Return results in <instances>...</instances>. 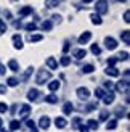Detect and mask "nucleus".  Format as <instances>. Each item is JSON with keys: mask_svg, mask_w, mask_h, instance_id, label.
I'll list each match as a JSON object with an SVG mask.
<instances>
[{"mask_svg": "<svg viewBox=\"0 0 130 132\" xmlns=\"http://www.w3.org/2000/svg\"><path fill=\"white\" fill-rule=\"evenodd\" d=\"M50 79V71H45V69H40L39 71V74H37V79H35V82L39 85H43L45 82H47Z\"/></svg>", "mask_w": 130, "mask_h": 132, "instance_id": "obj_1", "label": "nucleus"}, {"mask_svg": "<svg viewBox=\"0 0 130 132\" xmlns=\"http://www.w3.org/2000/svg\"><path fill=\"white\" fill-rule=\"evenodd\" d=\"M95 8H96V15H105V13H108V0H98Z\"/></svg>", "mask_w": 130, "mask_h": 132, "instance_id": "obj_2", "label": "nucleus"}, {"mask_svg": "<svg viewBox=\"0 0 130 132\" xmlns=\"http://www.w3.org/2000/svg\"><path fill=\"white\" fill-rule=\"evenodd\" d=\"M40 92H39L37 89H31L29 92H27V98H29V100L31 102H39V100H40Z\"/></svg>", "mask_w": 130, "mask_h": 132, "instance_id": "obj_3", "label": "nucleus"}, {"mask_svg": "<svg viewBox=\"0 0 130 132\" xmlns=\"http://www.w3.org/2000/svg\"><path fill=\"white\" fill-rule=\"evenodd\" d=\"M77 97H79L80 100H88L90 90H88L87 87H79V89H77Z\"/></svg>", "mask_w": 130, "mask_h": 132, "instance_id": "obj_4", "label": "nucleus"}, {"mask_svg": "<svg viewBox=\"0 0 130 132\" xmlns=\"http://www.w3.org/2000/svg\"><path fill=\"white\" fill-rule=\"evenodd\" d=\"M105 45H106L108 50H114L116 47H117V40H116V39H113V37H106V39H105Z\"/></svg>", "mask_w": 130, "mask_h": 132, "instance_id": "obj_5", "label": "nucleus"}, {"mask_svg": "<svg viewBox=\"0 0 130 132\" xmlns=\"http://www.w3.org/2000/svg\"><path fill=\"white\" fill-rule=\"evenodd\" d=\"M116 90L128 94V81H120V82H117V85H116Z\"/></svg>", "mask_w": 130, "mask_h": 132, "instance_id": "obj_6", "label": "nucleus"}, {"mask_svg": "<svg viewBox=\"0 0 130 132\" xmlns=\"http://www.w3.org/2000/svg\"><path fill=\"white\" fill-rule=\"evenodd\" d=\"M31 106L29 105H23L21 106V110H19V118H21V119H24V118H27L29 116V113H31Z\"/></svg>", "mask_w": 130, "mask_h": 132, "instance_id": "obj_7", "label": "nucleus"}, {"mask_svg": "<svg viewBox=\"0 0 130 132\" xmlns=\"http://www.w3.org/2000/svg\"><path fill=\"white\" fill-rule=\"evenodd\" d=\"M39 126H40V129H45L47 130L50 127V118L48 116H42L40 119H39Z\"/></svg>", "mask_w": 130, "mask_h": 132, "instance_id": "obj_8", "label": "nucleus"}, {"mask_svg": "<svg viewBox=\"0 0 130 132\" xmlns=\"http://www.w3.org/2000/svg\"><path fill=\"white\" fill-rule=\"evenodd\" d=\"M13 45H15L16 50H21L23 48V39H21V36H18V34L13 36Z\"/></svg>", "mask_w": 130, "mask_h": 132, "instance_id": "obj_9", "label": "nucleus"}, {"mask_svg": "<svg viewBox=\"0 0 130 132\" xmlns=\"http://www.w3.org/2000/svg\"><path fill=\"white\" fill-rule=\"evenodd\" d=\"M90 39H92V32L85 31L83 34H80V36H79V44H82V45H83V44H87Z\"/></svg>", "mask_w": 130, "mask_h": 132, "instance_id": "obj_10", "label": "nucleus"}, {"mask_svg": "<svg viewBox=\"0 0 130 132\" xmlns=\"http://www.w3.org/2000/svg\"><path fill=\"white\" fill-rule=\"evenodd\" d=\"M55 126L58 127V129H64V127H66L68 126V121L66 119H64V118H56V119H55Z\"/></svg>", "mask_w": 130, "mask_h": 132, "instance_id": "obj_11", "label": "nucleus"}, {"mask_svg": "<svg viewBox=\"0 0 130 132\" xmlns=\"http://www.w3.org/2000/svg\"><path fill=\"white\" fill-rule=\"evenodd\" d=\"M72 111H74V105L71 103V102H66V103H64V106H63V113L64 114H71Z\"/></svg>", "mask_w": 130, "mask_h": 132, "instance_id": "obj_12", "label": "nucleus"}, {"mask_svg": "<svg viewBox=\"0 0 130 132\" xmlns=\"http://www.w3.org/2000/svg\"><path fill=\"white\" fill-rule=\"evenodd\" d=\"M47 66H48L50 69H58V61L55 60L53 56H48L47 58Z\"/></svg>", "mask_w": 130, "mask_h": 132, "instance_id": "obj_13", "label": "nucleus"}, {"mask_svg": "<svg viewBox=\"0 0 130 132\" xmlns=\"http://www.w3.org/2000/svg\"><path fill=\"white\" fill-rule=\"evenodd\" d=\"M103 102H105V105H111L114 102V94L113 92H108V94H105V97H103Z\"/></svg>", "mask_w": 130, "mask_h": 132, "instance_id": "obj_14", "label": "nucleus"}, {"mask_svg": "<svg viewBox=\"0 0 130 132\" xmlns=\"http://www.w3.org/2000/svg\"><path fill=\"white\" fill-rule=\"evenodd\" d=\"M120 39H122V40H124V44H130V31L128 29H125V31H122L120 32Z\"/></svg>", "mask_w": 130, "mask_h": 132, "instance_id": "obj_15", "label": "nucleus"}, {"mask_svg": "<svg viewBox=\"0 0 130 132\" xmlns=\"http://www.w3.org/2000/svg\"><path fill=\"white\" fill-rule=\"evenodd\" d=\"M8 68H10L13 72H18V71H19V64H18L16 60H10V61H8Z\"/></svg>", "mask_w": 130, "mask_h": 132, "instance_id": "obj_16", "label": "nucleus"}, {"mask_svg": "<svg viewBox=\"0 0 130 132\" xmlns=\"http://www.w3.org/2000/svg\"><path fill=\"white\" fill-rule=\"evenodd\" d=\"M85 55H87L85 48H79V50H76V52H74V56L77 58V60H82V58H85Z\"/></svg>", "mask_w": 130, "mask_h": 132, "instance_id": "obj_17", "label": "nucleus"}, {"mask_svg": "<svg viewBox=\"0 0 130 132\" xmlns=\"http://www.w3.org/2000/svg\"><path fill=\"white\" fill-rule=\"evenodd\" d=\"M106 74L111 76V77H117L120 72H119V69H116V68H108V69H106Z\"/></svg>", "mask_w": 130, "mask_h": 132, "instance_id": "obj_18", "label": "nucleus"}, {"mask_svg": "<svg viewBox=\"0 0 130 132\" xmlns=\"http://www.w3.org/2000/svg\"><path fill=\"white\" fill-rule=\"evenodd\" d=\"M60 81H51L50 84H48V90H51V92H55V90H58L60 89Z\"/></svg>", "mask_w": 130, "mask_h": 132, "instance_id": "obj_19", "label": "nucleus"}, {"mask_svg": "<svg viewBox=\"0 0 130 132\" xmlns=\"http://www.w3.org/2000/svg\"><path fill=\"white\" fill-rule=\"evenodd\" d=\"M90 18H92V23H93V24H96V26H100V24L103 23V19L100 18V15H96V13H93V15L90 16Z\"/></svg>", "mask_w": 130, "mask_h": 132, "instance_id": "obj_20", "label": "nucleus"}, {"mask_svg": "<svg viewBox=\"0 0 130 132\" xmlns=\"http://www.w3.org/2000/svg\"><path fill=\"white\" fill-rule=\"evenodd\" d=\"M31 13H32V6H24V8L19 10V15L21 16H27V15H31Z\"/></svg>", "mask_w": 130, "mask_h": 132, "instance_id": "obj_21", "label": "nucleus"}, {"mask_svg": "<svg viewBox=\"0 0 130 132\" xmlns=\"http://www.w3.org/2000/svg\"><path fill=\"white\" fill-rule=\"evenodd\" d=\"M87 127H88V129H93V130H96V129H98V121H96V119H88Z\"/></svg>", "mask_w": 130, "mask_h": 132, "instance_id": "obj_22", "label": "nucleus"}, {"mask_svg": "<svg viewBox=\"0 0 130 132\" xmlns=\"http://www.w3.org/2000/svg\"><path fill=\"white\" fill-rule=\"evenodd\" d=\"M18 82H19V79H16V77H8L6 79V84H8L10 87H16Z\"/></svg>", "mask_w": 130, "mask_h": 132, "instance_id": "obj_23", "label": "nucleus"}, {"mask_svg": "<svg viewBox=\"0 0 130 132\" xmlns=\"http://www.w3.org/2000/svg\"><path fill=\"white\" fill-rule=\"evenodd\" d=\"M105 89H101V87H98V89H95V97H96V100H98V98H103L105 97Z\"/></svg>", "mask_w": 130, "mask_h": 132, "instance_id": "obj_24", "label": "nucleus"}, {"mask_svg": "<svg viewBox=\"0 0 130 132\" xmlns=\"http://www.w3.org/2000/svg\"><path fill=\"white\" fill-rule=\"evenodd\" d=\"M45 102H47V103H56L58 102V95H53V94L47 95V97H45Z\"/></svg>", "mask_w": 130, "mask_h": 132, "instance_id": "obj_25", "label": "nucleus"}, {"mask_svg": "<svg viewBox=\"0 0 130 132\" xmlns=\"http://www.w3.org/2000/svg\"><path fill=\"white\" fill-rule=\"evenodd\" d=\"M93 69H95V66L93 64H85L82 68V72H85V74H90V72H93Z\"/></svg>", "mask_w": 130, "mask_h": 132, "instance_id": "obj_26", "label": "nucleus"}, {"mask_svg": "<svg viewBox=\"0 0 130 132\" xmlns=\"http://www.w3.org/2000/svg\"><path fill=\"white\" fill-rule=\"evenodd\" d=\"M42 39H43L42 34H32V36L29 37V40H31V42H40Z\"/></svg>", "mask_w": 130, "mask_h": 132, "instance_id": "obj_27", "label": "nucleus"}, {"mask_svg": "<svg viewBox=\"0 0 130 132\" xmlns=\"http://www.w3.org/2000/svg\"><path fill=\"white\" fill-rule=\"evenodd\" d=\"M116 127H117V121H116V119H113V121H109V122L106 124V129H108V130H114Z\"/></svg>", "mask_w": 130, "mask_h": 132, "instance_id": "obj_28", "label": "nucleus"}, {"mask_svg": "<svg viewBox=\"0 0 130 132\" xmlns=\"http://www.w3.org/2000/svg\"><path fill=\"white\" fill-rule=\"evenodd\" d=\"M95 108H98V100H95V102H92V103L87 105V111H93Z\"/></svg>", "mask_w": 130, "mask_h": 132, "instance_id": "obj_29", "label": "nucleus"}, {"mask_svg": "<svg viewBox=\"0 0 130 132\" xmlns=\"http://www.w3.org/2000/svg\"><path fill=\"white\" fill-rule=\"evenodd\" d=\"M45 5H47L48 8H55L58 5V0H45Z\"/></svg>", "mask_w": 130, "mask_h": 132, "instance_id": "obj_30", "label": "nucleus"}, {"mask_svg": "<svg viewBox=\"0 0 130 132\" xmlns=\"http://www.w3.org/2000/svg\"><path fill=\"white\" fill-rule=\"evenodd\" d=\"M116 60H124V61H127V60H128V53H127V52H120Z\"/></svg>", "mask_w": 130, "mask_h": 132, "instance_id": "obj_31", "label": "nucleus"}, {"mask_svg": "<svg viewBox=\"0 0 130 132\" xmlns=\"http://www.w3.org/2000/svg\"><path fill=\"white\" fill-rule=\"evenodd\" d=\"M90 50H92V53H93V55H100V53H101V48H100V47H98L96 44H93V45H92V48H90Z\"/></svg>", "mask_w": 130, "mask_h": 132, "instance_id": "obj_32", "label": "nucleus"}, {"mask_svg": "<svg viewBox=\"0 0 130 132\" xmlns=\"http://www.w3.org/2000/svg\"><path fill=\"white\" fill-rule=\"evenodd\" d=\"M108 116H109V111L108 110H103L101 113H100V121H106Z\"/></svg>", "mask_w": 130, "mask_h": 132, "instance_id": "obj_33", "label": "nucleus"}, {"mask_svg": "<svg viewBox=\"0 0 130 132\" xmlns=\"http://www.w3.org/2000/svg\"><path fill=\"white\" fill-rule=\"evenodd\" d=\"M51 28H53L51 21H43V24H42V29H43V31H50Z\"/></svg>", "mask_w": 130, "mask_h": 132, "instance_id": "obj_34", "label": "nucleus"}, {"mask_svg": "<svg viewBox=\"0 0 130 132\" xmlns=\"http://www.w3.org/2000/svg\"><path fill=\"white\" fill-rule=\"evenodd\" d=\"M19 126H21V124H19V121H11V122H10V129H11V130L19 129Z\"/></svg>", "mask_w": 130, "mask_h": 132, "instance_id": "obj_35", "label": "nucleus"}, {"mask_svg": "<svg viewBox=\"0 0 130 132\" xmlns=\"http://www.w3.org/2000/svg\"><path fill=\"white\" fill-rule=\"evenodd\" d=\"M60 63H61L63 66H68V64L71 63V58H69V56H63V58H61V61H60Z\"/></svg>", "mask_w": 130, "mask_h": 132, "instance_id": "obj_36", "label": "nucleus"}, {"mask_svg": "<svg viewBox=\"0 0 130 132\" xmlns=\"http://www.w3.org/2000/svg\"><path fill=\"white\" fill-rule=\"evenodd\" d=\"M31 74H32V68H27V71H26V72H24V76H23V81H27Z\"/></svg>", "mask_w": 130, "mask_h": 132, "instance_id": "obj_37", "label": "nucleus"}, {"mask_svg": "<svg viewBox=\"0 0 130 132\" xmlns=\"http://www.w3.org/2000/svg\"><path fill=\"white\" fill-rule=\"evenodd\" d=\"M116 63H117V60H116V58H109V60H108V68H114Z\"/></svg>", "mask_w": 130, "mask_h": 132, "instance_id": "obj_38", "label": "nucleus"}, {"mask_svg": "<svg viewBox=\"0 0 130 132\" xmlns=\"http://www.w3.org/2000/svg\"><path fill=\"white\" fill-rule=\"evenodd\" d=\"M72 121H74V122H72V127L76 129V127H79V126H80V121H82V119H80V118H74Z\"/></svg>", "mask_w": 130, "mask_h": 132, "instance_id": "obj_39", "label": "nucleus"}, {"mask_svg": "<svg viewBox=\"0 0 130 132\" xmlns=\"http://www.w3.org/2000/svg\"><path fill=\"white\" fill-rule=\"evenodd\" d=\"M6 110H8V106H6V103L0 102V113H6Z\"/></svg>", "mask_w": 130, "mask_h": 132, "instance_id": "obj_40", "label": "nucleus"}, {"mask_svg": "<svg viewBox=\"0 0 130 132\" xmlns=\"http://www.w3.org/2000/svg\"><path fill=\"white\" fill-rule=\"evenodd\" d=\"M24 28H26V29H27V31H35V28H37V26H35L34 23H29V24H26V26H24Z\"/></svg>", "mask_w": 130, "mask_h": 132, "instance_id": "obj_41", "label": "nucleus"}, {"mask_svg": "<svg viewBox=\"0 0 130 132\" xmlns=\"http://www.w3.org/2000/svg\"><path fill=\"white\" fill-rule=\"evenodd\" d=\"M0 32H6V24L3 23V19H0Z\"/></svg>", "mask_w": 130, "mask_h": 132, "instance_id": "obj_42", "label": "nucleus"}, {"mask_svg": "<svg viewBox=\"0 0 130 132\" xmlns=\"http://www.w3.org/2000/svg\"><path fill=\"white\" fill-rule=\"evenodd\" d=\"M124 21H125V23H130V11H128V10L124 13Z\"/></svg>", "mask_w": 130, "mask_h": 132, "instance_id": "obj_43", "label": "nucleus"}, {"mask_svg": "<svg viewBox=\"0 0 130 132\" xmlns=\"http://www.w3.org/2000/svg\"><path fill=\"white\" fill-rule=\"evenodd\" d=\"M124 114H125V110H117V111H116V116H117V118L124 116Z\"/></svg>", "mask_w": 130, "mask_h": 132, "instance_id": "obj_44", "label": "nucleus"}, {"mask_svg": "<svg viewBox=\"0 0 130 132\" xmlns=\"http://www.w3.org/2000/svg\"><path fill=\"white\" fill-rule=\"evenodd\" d=\"M51 18H53V21H56V23H61V16H60V15H53Z\"/></svg>", "mask_w": 130, "mask_h": 132, "instance_id": "obj_45", "label": "nucleus"}, {"mask_svg": "<svg viewBox=\"0 0 130 132\" xmlns=\"http://www.w3.org/2000/svg\"><path fill=\"white\" fill-rule=\"evenodd\" d=\"M105 87H106V89H109V92H111V89L114 87V85H113V82H105Z\"/></svg>", "mask_w": 130, "mask_h": 132, "instance_id": "obj_46", "label": "nucleus"}, {"mask_svg": "<svg viewBox=\"0 0 130 132\" xmlns=\"http://www.w3.org/2000/svg\"><path fill=\"white\" fill-rule=\"evenodd\" d=\"M5 69H6V68H5L2 63H0V76H3V74H5Z\"/></svg>", "mask_w": 130, "mask_h": 132, "instance_id": "obj_47", "label": "nucleus"}, {"mask_svg": "<svg viewBox=\"0 0 130 132\" xmlns=\"http://www.w3.org/2000/svg\"><path fill=\"white\" fill-rule=\"evenodd\" d=\"M69 50V42H64V47H63V52L66 53V52Z\"/></svg>", "mask_w": 130, "mask_h": 132, "instance_id": "obj_48", "label": "nucleus"}, {"mask_svg": "<svg viewBox=\"0 0 130 132\" xmlns=\"http://www.w3.org/2000/svg\"><path fill=\"white\" fill-rule=\"evenodd\" d=\"M79 130L80 132H88V127L87 126H79Z\"/></svg>", "mask_w": 130, "mask_h": 132, "instance_id": "obj_49", "label": "nucleus"}, {"mask_svg": "<svg viewBox=\"0 0 130 132\" xmlns=\"http://www.w3.org/2000/svg\"><path fill=\"white\" fill-rule=\"evenodd\" d=\"M5 92H6V87H5V85H2V84H0V94H5Z\"/></svg>", "mask_w": 130, "mask_h": 132, "instance_id": "obj_50", "label": "nucleus"}, {"mask_svg": "<svg viewBox=\"0 0 130 132\" xmlns=\"http://www.w3.org/2000/svg\"><path fill=\"white\" fill-rule=\"evenodd\" d=\"M15 28H21V21H15Z\"/></svg>", "mask_w": 130, "mask_h": 132, "instance_id": "obj_51", "label": "nucleus"}, {"mask_svg": "<svg viewBox=\"0 0 130 132\" xmlns=\"http://www.w3.org/2000/svg\"><path fill=\"white\" fill-rule=\"evenodd\" d=\"M5 16H6V18H11V13H10V11H6V10H5Z\"/></svg>", "mask_w": 130, "mask_h": 132, "instance_id": "obj_52", "label": "nucleus"}, {"mask_svg": "<svg viewBox=\"0 0 130 132\" xmlns=\"http://www.w3.org/2000/svg\"><path fill=\"white\" fill-rule=\"evenodd\" d=\"M82 2H83V3H90V2H92V0H82Z\"/></svg>", "mask_w": 130, "mask_h": 132, "instance_id": "obj_53", "label": "nucleus"}, {"mask_svg": "<svg viewBox=\"0 0 130 132\" xmlns=\"http://www.w3.org/2000/svg\"><path fill=\"white\" fill-rule=\"evenodd\" d=\"M0 127H2V118H0Z\"/></svg>", "mask_w": 130, "mask_h": 132, "instance_id": "obj_54", "label": "nucleus"}, {"mask_svg": "<svg viewBox=\"0 0 130 132\" xmlns=\"http://www.w3.org/2000/svg\"><path fill=\"white\" fill-rule=\"evenodd\" d=\"M119 2H125V0H119Z\"/></svg>", "mask_w": 130, "mask_h": 132, "instance_id": "obj_55", "label": "nucleus"}]
</instances>
